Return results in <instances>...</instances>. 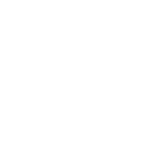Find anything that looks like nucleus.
I'll return each instance as SVG.
<instances>
[]
</instances>
